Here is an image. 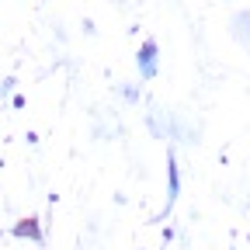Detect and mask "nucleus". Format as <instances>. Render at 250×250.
Returning a JSON list of instances; mask_svg holds the SVG:
<instances>
[{
    "instance_id": "f257e3e1",
    "label": "nucleus",
    "mask_w": 250,
    "mask_h": 250,
    "mask_svg": "<svg viewBox=\"0 0 250 250\" xmlns=\"http://www.w3.org/2000/svg\"><path fill=\"white\" fill-rule=\"evenodd\" d=\"M153 52H156L153 45H143V56H139V59H143V73H146V77H153Z\"/></svg>"
},
{
    "instance_id": "f03ea898",
    "label": "nucleus",
    "mask_w": 250,
    "mask_h": 250,
    "mask_svg": "<svg viewBox=\"0 0 250 250\" xmlns=\"http://www.w3.org/2000/svg\"><path fill=\"white\" fill-rule=\"evenodd\" d=\"M18 233H21V236H31V240H39V226H35V223H21Z\"/></svg>"
}]
</instances>
